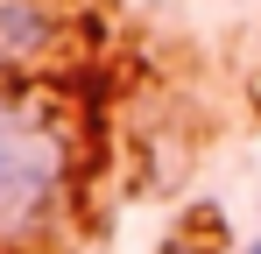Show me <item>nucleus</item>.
Wrapping results in <instances>:
<instances>
[{
	"mask_svg": "<svg viewBox=\"0 0 261 254\" xmlns=\"http://www.w3.org/2000/svg\"><path fill=\"white\" fill-rule=\"evenodd\" d=\"M78 120L49 78L0 85V254L49 240L78 198Z\"/></svg>",
	"mask_w": 261,
	"mask_h": 254,
	"instance_id": "nucleus-1",
	"label": "nucleus"
},
{
	"mask_svg": "<svg viewBox=\"0 0 261 254\" xmlns=\"http://www.w3.org/2000/svg\"><path fill=\"white\" fill-rule=\"evenodd\" d=\"M71 0H0V85H29L71 57Z\"/></svg>",
	"mask_w": 261,
	"mask_h": 254,
	"instance_id": "nucleus-2",
	"label": "nucleus"
},
{
	"mask_svg": "<svg viewBox=\"0 0 261 254\" xmlns=\"http://www.w3.org/2000/svg\"><path fill=\"white\" fill-rule=\"evenodd\" d=\"M240 254H261V240H247V247H240Z\"/></svg>",
	"mask_w": 261,
	"mask_h": 254,
	"instance_id": "nucleus-3",
	"label": "nucleus"
}]
</instances>
